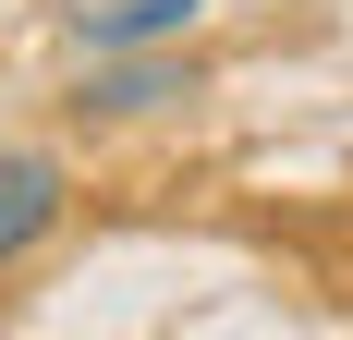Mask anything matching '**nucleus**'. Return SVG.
<instances>
[{"mask_svg": "<svg viewBox=\"0 0 353 340\" xmlns=\"http://www.w3.org/2000/svg\"><path fill=\"white\" fill-rule=\"evenodd\" d=\"M61 206H73V182H61L49 146H0V268H25L37 243L61 231Z\"/></svg>", "mask_w": 353, "mask_h": 340, "instance_id": "nucleus-1", "label": "nucleus"}, {"mask_svg": "<svg viewBox=\"0 0 353 340\" xmlns=\"http://www.w3.org/2000/svg\"><path fill=\"white\" fill-rule=\"evenodd\" d=\"M159 98H195V61H159V49H85V85L73 109H98V122H134Z\"/></svg>", "mask_w": 353, "mask_h": 340, "instance_id": "nucleus-2", "label": "nucleus"}, {"mask_svg": "<svg viewBox=\"0 0 353 340\" xmlns=\"http://www.w3.org/2000/svg\"><path fill=\"white\" fill-rule=\"evenodd\" d=\"M61 12H73L85 49H171L195 25V0H61Z\"/></svg>", "mask_w": 353, "mask_h": 340, "instance_id": "nucleus-3", "label": "nucleus"}]
</instances>
